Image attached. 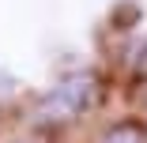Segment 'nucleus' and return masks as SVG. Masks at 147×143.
<instances>
[{
    "instance_id": "obj_1",
    "label": "nucleus",
    "mask_w": 147,
    "mask_h": 143,
    "mask_svg": "<svg viewBox=\"0 0 147 143\" xmlns=\"http://www.w3.org/2000/svg\"><path fill=\"white\" fill-rule=\"evenodd\" d=\"M98 98H102L98 75H91V72H72V75H64L61 83L49 87V94H45L42 105H38V121H42V124L76 121V117H83V113H91Z\"/></svg>"
},
{
    "instance_id": "obj_2",
    "label": "nucleus",
    "mask_w": 147,
    "mask_h": 143,
    "mask_svg": "<svg viewBox=\"0 0 147 143\" xmlns=\"http://www.w3.org/2000/svg\"><path fill=\"white\" fill-rule=\"evenodd\" d=\"M98 143H147V132L136 121H117L113 128H106V136Z\"/></svg>"
},
{
    "instance_id": "obj_3",
    "label": "nucleus",
    "mask_w": 147,
    "mask_h": 143,
    "mask_svg": "<svg viewBox=\"0 0 147 143\" xmlns=\"http://www.w3.org/2000/svg\"><path fill=\"white\" fill-rule=\"evenodd\" d=\"M136 68H140V75H143V79H147V53H143V56H140V64H136Z\"/></svg>"
}]
</instances>
